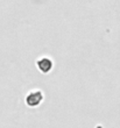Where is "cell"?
I'll use <instances>...</instances> for the list:
<instances>
[{
    "instance_id": "obj_2",
    "label": "cell",
    "mask_w": 120,
    "mask_h": 128,
    "mask_svg": "<svg viewBox=\"0 0 120 128\" xmlns=\"http://www.w3.org/2000/svg\"><path fill=\"white\" fill-rule=\"evenodd\" d=\"M39 66H40L41 70L46 72V71H48L50 68H51V62H50L48 58H43L42 61L39 62Z\"/></svg>"
},
{
    "instance_id": "obj_1",
    "label": "cell",
    "mask_w": 120,
    "mask_h": 128,
    "mask_svg": "<svg viewBox=\"0 0 120 128\" xmlns=\"http://www.w3.org/2000/svg\"><path fill=\"white\" fill-rule=\"evenodd\" d=\"M42 100V96H41L40 92H36L35 93V97H34V93H30L28 97H27V102L29 106H35V105H39V102Z\"/></svg>"
}]
</instances>
